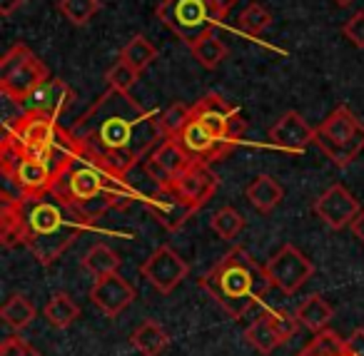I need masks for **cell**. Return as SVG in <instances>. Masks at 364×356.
I'll return each instance as SVG.
<instances>
[{"mask_svg":"<svg viewBox=\"0 0 364 356\" xmlns=\"http://www.w3.org/2000/svg\"><path fill=\"white\" fill-rule=\"evenodd\" d=\"M68 130L77 140L80 152L95 157L112 172L127 177L140 157H147L165 137L160 130V112H147L130 92L107 87L80 120Z\"/></svg>","mask_w":364,"mask_h":356,"instance_id":"cell-1","label":"cell"},{"mask_svg":"<svg viewBox=\"0 0 364 356\" xmlns=\"http://www.w3.org/2000/svg\"><path fill=\"white\" fill-rule=\"evenodd\" d=\"M18 197L26 222V247L43 266H50L92 225L75 207L55 200L53 195Z\"/></svg>","mask_w":364,"mask_h":356,"instance_id":"cell-2","label":"cell"},{"mask_svg":"<svg viewBox=\"0 0 364 356\" xmlns=\"http://www.w3.org/2000/svg\"><path fill=\"white\" fill-rule=\"evenodd\" d=\"M198 284L232 319H242L272 289L264 266H259L257 259H252V254L242 247L230 249L208 274L200 276Z\"/></svg>","mask_w":364,"mask_h":356,"instance_id":"cell-3","label":"cell"},{"mask_svg":"<svg viewBox=\"0 0 364 356\" xmlns=\"http://www.w3.org/2000/svg\"><path fill=\"white\" fill-rule=\"evenodd\" d=\"M55 200L65 205H80L97 195H115L125 202V207L132 200H137V192L125 182V177L112 172L95 157H87L85 152H77V157L58 175L50 192Z\"/></svg>","mask_w":364,"mask_h":356,"instance_id":"cell-4","label":"cell"},{"mask_svg":"<svg viewBox=\"0 0 364 356\" xmlns=\"http://www.w3.org/2000/svg\"><path fill=\"white\" fill-rule=\"evenodd\" d=\"M314 145L334 167H349L364 152V122L349 107H337L314 127Z\"/></svg>","mask_w":364,"mask_h":356,"instance_id":"cell-5","label":"cell"},{"mask_svg":"<svg viewBox=\"0 0 364 356\" xmlns=\"http://www.w3.org/2000/svg\"><path fill=\"white\" fill-rule=\"evenodd\" d=\"M50 77L46 63L23 43H16L0 60V90L11 100L26 105V100Z\"/></svg>","mask_w":364,"mask_h":356,"instance_id":"cell-6","label":"cell"},{"mask_svg":"<svg viewBox=\"0 0 364 356\" xmlns=\"http://www.w3.org/2000/svg\"><path fill=\"white\" fill-rule=\"evenodd\" d=\"M157 18L188 45L218 26L208 0H162L157 6Z\"/></svg>","mask_w":364,"mask_h":356,"instance_id":"cell-7","label":"cell"},{"mask_svg":"<svg viewBox=\"0 0 364 356\" xmlns=\"http://www.w3.org/2000/svg\"><path fill=\"white\" fill-rule=\"evenodd\" d=\"M193 117L200 120L210 132H215L218 137L237 145L247 132V120L240 115V110L235 105H230L223 95L210 92V95L200 97L193 105Z\"/></svg>","mask_w":364,"mask_h":356,"instance_id":"cell-8","label":"cell"},{"mask_svg":"<svg viewBox=\"0 0 364 356\" xmlns=\"http://www.w3.org/2000/svg\"><path fill=\"white\" fill-rule=\"evenodd\" d=\"M264 271H267L272 286H277L284 294H294L314 274V264L294 244H284L264 264Z\"/></svg>","mask_w":364,"mask_h":356,"instance_id":"cell-9","label":"cell"},{"mask_svg":"<svg viewBox=\"0 0 364 356\" xmlns=\"http://www.w3.org/2000/svg\"><path fill=\"white\" fill-rule=\"evenodd\" d=\"M140 274H142V279L150 286H155L160 294H170V291L190 274V264L182 259L172 247L162 244L142 261Z\"/></svg>","mask_w":364,"mask_h":356,"instance_id":"cell-10","label":"cell"},{"mask_svg":"<svg viewBox=\"0 0 364 356\" xmlns=\"http://www.w3.org/2000/svg\"><path fill=\"white\" fill-rule=\"evenodd\" d=\"M145 207L150 210L152 220L160 227H165L167 232H177L198 212V207L185 195H180L172 185H160L155 192H150L145 197Z\"/></svg>","mask_w":364,"mask_h":356,"instance_id":"cell-11","label":"cell"},{"mask_svg":"<svg viewBox=\"0 0 364 356\" xmlns=\"http://www.w3.org/2000/svg\"><path fill=\"white\" fill-rule=\"evenodd\" d=\"M190 162H195V160L182 150L180 142L172 140V137H165V140L145 157V172L157 187L172 185L182 172L188 170Z\"/></svg>","mask_w":364,"mask_h":356,"instance_id":"cell-12","label":"cell"},{"mask_svg":"<svg viewBox=\"0 0 364 356\" xmlns=\"http://www.w3.org/2000/svg\"><path fill=\"white\" fill-rule=\"evenodd\" d=\"M175 140L180 142L182 150L188 152L195 162H208V165L228 157L235 147V142H228V140H223V137H218L215 132H210L203 122L195 120V117L185 125V130H182Z\"/></svg>","mask_w":364,"mask_h":356,"instance_id":"cell-13","label":"cell"},{"mask_svg":"<svg viewBox=\"0 0 364 356\" xmlns=\"http://www.w3.org/2000/svg\"><path fill=\"white\" fill-rule=\"evenodd\" d=\"M312 212L332 230H344V227H352V222L357 220L362 210H359V202L354 200V195L347 187L332 185L319 195V200H314Z\"/></svg>","mask_w":364,"mask_h":356,"instance_id":"cell-14","label":"cell"},{"mask_svg":"<svg viewBox=\"0 0 364 356\" xmlns=\"http://www.w3.org/2000/svg\"><path fill=\"white\" fill-rule=\"evenodd\" d=\"M90 301L105 316H120L135 301V289L125 276L112 271V274L105 276H95V284L90 289Z\"/></svg>","mask_w":364,"mask_h":356,"instance_id":"cell-15","label":"cell"},{"mask_svg":"<svg viewBox=\"0 0 364 356\" xmlns=\"http://www.w3.org/2000/svg\"><path fill=\"white\" fill-rule=\"evenodd\" d=\"M75 100V92L60 77H48L36 92L26 100V110L41 112V115L50 117V120H60L65 110Z\"/></svg>","mask_w":364,"mask_h":356,"instance_id":"cell-16","label":"cell"},{"mask_svg":"<svg viewBox=\"0 0 364 356\" xmlns=\"http://www.w3.org/2000/svg\"><path fill=\"white\" fill-rule=\"evenodd\" d=\"M269 142L279 150L304 152L309 145H314V127L299 112L289 110L269 127Z\"/></svg>","mask_w":364,"mask_h":356,"instance_id":"cell-17","label":"cell"},{"mask_svg":"<svg viewBox=\"0 0 364 356\" xmlns=\"http://www.w3.org/2000/svg\"><path fill=\"white\" fill-rule=\"evenodd\" d=\"M8 180L18 187V195L46 197L53 192V185H55V172H53L43 160H38V157L23 155V160L18 162L16 172H13Z\"/></svg>","mask_w":364,"mask_h":356,"instance_id":"cell-18","label":"cell"},{"mask_svg":"<svg viewBox=\"0 0 364 356\" xmlns=\"http://www.w3.org/2000/svg\"><path fill=\"white\" fill-rule=\"evenodd\" d=\"M180 195H185L195 207H205L218 192V177L208 162H190V167L172 182Z\"/></svg>","mask_w":364,"mask_h":356,"instance_id":"cell-19","label":"cell"},{"mask_svg":"<svg viewBox=\"0 0 364 356\" xmlns=\"http://www.w3.org/2000/svg\"><path fill=\"white\" fill-rule=\"evenodd\" d=\"M245 197H247V202L255 207V210L262 212V215H267V212H272L277 205H282L284 187L279 185V182L274 180L272 175H257L247 185V190H245Z\"/></svg>","mask_w":364,"mask_h":356,"instance_id":"cell-20","label":"cell"},{"mask_svg":"<svg viewBox=\"0 0 364 356\" xmlns=\"http://www.w3.org/2000/svg\"><path fill=\"white\" fill-rule=\"evenodd\" d=\"M0 239L3 247H18L26 244V222H23L21 212V197H8L3 200V210H0Z\"/></svg>","mask_w":364,"mask_h":356,"instance_id":"cell-21","label":"cell"},{"mask_svg":"<svg viewBox=\"0 0 364 356\" xmlns=\"http://www.w3.org/2000/svg\"><path fill=\"white\" fill-rule=\"evenodd\" d=\"M130 344L140 356H160L162 351L170 346V334H167L157 321L147 319L132 331Z\"/></svg>","mask_w":364,"mask_h":356,"instance_id":"cell-22","label":"cell"},{"mask_svg":"<svg viewBox=\"0 0 364 356\" xmlns=\"http://www.w3.org/2000/svg\"><path fill=\"white\" fill-rule=\"evenodd\" d=\"M297 319L302 321V326H307L309 331H322L324 326L329 324V319H332V314H334V309H332V304H329L324 296H319V294H309L307 299L302 301V304L297 306Z\"/></svg>","mask_w":364,"mask_h":356,"instance_id":"cell-23","label":"cell"},{"mask_svg":"<svg viewBox=\"0 0 364 356\" xmlns=\"http://www.w3.org/2000/svg\"><path fill=\"white\" fill-rule=\"evenodd\" d=\"M43 316L55 329H68V326H73L80 319V306L75 304V299L70 294L60 291V294H53V299L43 309Z\"/></svg>","mask_w":364,"mask_h":356,"instance_id":"cell-24","label":"cell"},{"mask_svg":"<svg viewBox=\"0 0 364 356\" xmlns=\"http://www.w3.org/2000/svg\"><path fill=\"white\" fill-rule=\"evenodd\" d=\"M190 50H193L195 60H198L203 68H208V70H215V68L228 58V45L223 43V38L218 36L215 28L205 33L200 41H195L193 45H190Z\"/></svg>","mask_w":364,"mask_h":356,"instance_id":"cell-25","label":"cell"},{"mask_svg":"<svg viewBox=\"0 0 364 356\" xmlns=\"http://www.w3.org/2000/svg\"><path fill=\"white\" fill-rule=\"evenodd\" d=\"M245 339H247V344L252 346V349H257L259 354H272L279 344H284L282 336L277 334V329L272 326V321H269L264 314L259 316V319H255L252 324L247 326V331H245Z\"/></svg>","mask_w":364,"mask_h":356,"instance_id":"cell-26","label":"cell"},{"mask_svg":"<svg viewBox=\"0 0 364 356\" xmlns=\"http://www.w3.org/2000/svg\"><path fill=\"white\" fill-rule=\"evenodd\" d=\"M0 319L6 321L11 329L23 331L26 326H31V321L36 319V306L28 296L16 294L0 306Z\"/></svg>","mask_w":364,"mask_h":356,"instance_id":"cell-27","label":"cell"},{"mask_svg":"<svg viewBox=\"0 0 364 356\" xmlns=\"http://www.w3.org/2000/svg\"><path fill=\"white\" fill-rule=\"evenodd\" d=\"M120 264H122L120 254L112 252L107 244H92L90 249L85 252V257H82V266L95 276L112 274V271L120 269Z\"/></svg>","mask_w":364,"mask_h":356,"instance_id":"cell-28","label":"cell"},{"mask_svg":"<svg viewBox=\"0 0 364 356\" xmlns=\"http://www.w3.org/2000/svg\"><path fill=\"white\" fill-rule=\"evenodd\" d=\"M157 58V48L147 41L145 36H135L125 48L120 50V60L127 63L130 68H135L137 72L147 70L152 65V60Z\"/></svg>","mask_w":364,"mask_h":356,"instance_id":"cell-29","label":"cell"},{"mask_svg":"<svg viewBox=\"0 0 364 356\" xmlns=\"http://www.w3.org/2000/svg\"><path fill=\"white\" fill-rule=\"evenodd\" d=\"M297 356H347V341L334 331L322 329Z\"/></svg>","mask_w":364,"mask_h":356,"instance_id":"cell-30","label":"cell"},{"mask_svg":"<svg viewBox=\"0 0 364 356\" xmlns=\"http://www.w3.org/2000/svg\"><path fill=\"white\" fill-rule=\"evenodd\" d=\"M193 120V105H185V102H175L170 105L167 110L160 112V130H162V137H172L175 140L185 125Z\"/></svg>","mask_w":364,"mask_h":356,"instance_id":"cell-31","label":"cell"},{"mask_svg":"<svg viewBox=\"0 0 364 356\" xmlns=\"http://www.w3.org/2000/svg\"><path fill=\"white\" fill-rule=\"evenodd\" d=\"M58 8L73 26H87L100 11V0H58Z\"/></svg>","mask_w":364,"mask_h":356,"instance_id":"cell-32","label":"cell"},{"mask_svg":"<svg viewBox=\"0 0 364 356\" xmlns=\"http://www.w3.org/2000/svg\"><path fill=\"white\" fill-rule=\"evenodd\" d=\"M210 225H213L215 234H220L223 239H235L245 230V217L235 207H223L213 215Z\"/></svg>","mask_w":364,"mask_h":356,"instance_id":"cell-33","label":"cell"},{"mask_svg":"<svg viewBox=\"0 0 364 356\" xmlns=\"http://www.w3.org/2000/svg\"><path fill=\"white\" fill-rule=\"evenodd\" d=\"M237 26L245 36H259V33H264L269 26H272V16H269L267 8L259 6V3H250V6L240 13Z\"/></svg>","mask_w":364,"mask_h":356,"instance_id":"cell-34","label":"cell"},{"mask_svg":"<svg viewBox=\"0 0 364 356\" xmlns=\"http://www.w3.org/2000/svg\"><path fill=\"white\" fill-rule=\"evenodd\" d=\"M137 77H140V72H137L135 68H130L127 63H122L120 58H117L115 65H112L110 70H107L105 80H107V85L115 87V90L130 92V90H132V85L137 82Z\"/></svg>","mask_w":364,"mask_h":356,"instance_id":"cell-35","label":"cell"},{"mask_svg":"<svg viewBox=\"0 0 364 356\" xmlns=\"http://www.w3.org/2000/svg\"><path fill=\"white\" fill-rule=\"evenodd\" d=\"M264 316L272 321V326L277 329V334L282 336L284 344L297 334L299 324H302V321L297 319V314H289V311H284V309H269V311H264Z\"/></svg>","mask_w":364,"mask_h":356,"instance_id":"cell-36","label":"cell"},{"mask_svg":"<svg viewBox=\"0 0 364 356\" xmlns=\"http://www.w3.org/2000/svg\"><path fill=\"white\" fill-rule=\"evenodd\" d=\"M0 356H43V354L33 349L23 336H8V339L0 344Z\"/></svg>","mask_w":364,"mask_h":356,"instance_id":"cell-37","label":"cell"},{"mask_svg":"<svg viewBox=\"0 0 364 356\" xmlns=\"http://www.w3.org/2000/svg\"><path fill=\"white\" fill-rule=\"evenodd\" d=\"M342 33L354 48H364V11L354 13V16L344 23Z\"/></svg>","mask_w":364,"mask_h":356,"instance_id":"cell-38","label":"cell"},{"mask_svg":"<svg viewBox=\"0 0 364 356\" xmlns=\"http://www.w3.org/2000/svg\"><path fill=\"white\" fill-rule=\"evenodd\" d=\"M347 341V356H364V329H354Z\"/></svg>","mask_w":364,"mask_h":356,"instance_id":"cell-39","label":"cell"},{"mask_svg":"<svg viewBox=\"0 0 364 356\" xmlns=\"http://www.w3.org/2000/svg\"><path fill=\"white\" fill-rule=\"evenodd\" d=\"M208 3H210V11H213V16L218 23H223L225 18H228V13L237 6V0H208Z\"/></svg>","mask_w":364,"mask_h":356,"instance_id":"cell-40","label":"cell"},{"mask_svg":"<svg viewBox=\"0 0 364 356\" xmlns=\"http://www.w3.org/2000/svg\"><path fill=\"white\" fill-rule=\"evenodd\" d=\"M28 0H0V13L3 16H13L21 6H26Z\"/></svg>","mask_w":364,"mask_h":356,"instance_id":"cell-41","label":"cell"},{"mask_svg":"<svg viewBox=\"0 0 364 356\" xmlns=\"http://www.w3.org/2000/svg\"><path fill=\"white\" fill-rule=\"evenodd\" d=\"M352 232H354V237H357V239L364 242V210L359 212L357 220L352 222Z\"/></svg>","mask_w":364,"mask_h":356,"instance_id":"cell-42","label":"cell"},{"mask_svg":"<svg viewBox=\"0 0 364 356\" xmlns=\"http://www.w3.org/2000/svg\"><path fill=\"white\" fill-rule=\"evenodd\" d=\"M334 3H337V6H352L354 0H334Z\"/></svg>","mask_w":364,"mask_h":356,"instance_id":"cell-43","label":"cell"}]
</instances>
